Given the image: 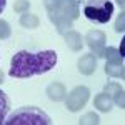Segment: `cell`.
Segmentation results:
<instances>
[{"instance_id":"6da1fadb","label":"cell","mask_w":125,"mask_h":125,"mask_svg":"<svg viewBox=\"0 0 125 125\" xmlns=\"http://www.w3.org/2000/svg\"><path fill=\"white\" fill-rule=\"evenodd\" d=\"M57 60L58 57L55 50H42L37 53L20 50L10 60L9 73L13 78H30L33 75H42L55 67Z\"/></svg>"},{"instance_id":"7a4b0ae2","label":"cell","mask_w":125,"mask_h":125,"mask_svg":"<svg viewBox=\"0 0 125 125\" xmlns=\"http://www.w3.org/2000/svg\"><path fill=\"white\" fill-rule=\"evenodd\" d=\"M43 5L48 20L53 23L58 33L68 32L80 15V9L75 0H43Z\"/></svg>"},{"instance_id":"3957f363","label":"cell","mask_w":125,"mask_h":125,"mask_svg":"<svg viewBox=\"0 0 125 125\" xmlns=\"http://www.w3.org/2000/svg\"><path fill=\"white\" fill-rule=\"evenodd\" d=\"M3 124L7 125H48L52 124L50 117L40 110L37 107H20L17 110H13L10 115H7L5 122Z\"/></svg>"},{"instance_id":"277c9868","label":"cell","mask_w":125,"mask_h":125,"mask_svg":"<svg viewBox=\"0 0 125 125\" xmlns=\"http://www.w3.org/2000/svg\"><path fill=\"white\" fill-rule=\"evenodd\" d=\"M82 12L92 22L107 23L112 19L114 3H112V0H87L82 5Z\"/></svg>"},{"instance_id":"5b68a950","label":"cell","mask_w":125,"mask_h":125,"mask_svg":"<svg viewBox=\"0 0 125 125\" xmlns=\"http://www.w3.org/2000/svg\"><path fill=\"white\" fill-rule=\"evenodd\" d=\"M65 105L70 112H78L80 108H83L85 104L88 102V97H90V90L87 87L80 85V87H75L68 95H65Z\"/></svg>"},{"instance_id":"8992f818","label":"cell","mask_w":125,"mask_h":125,"mask_svg":"<svg viewBox=\"0 0 125 125\" xmlns=\"http://www.w3.org/2000/svg\"><path fill=\"white\" fill-rule=\"evenodd\" d=\"M87 45L92 48V52L95 53V57L104 55V48H105V33L100 30H90L87 33Z\"/></svg>"},{"instance_id":"52a82bcc","label":"cell","mask_w":125,"mask_h":125,"mask_svg":"<svg viewBox=\"0 0 125 125\" xmlns=\"http://www.w3.org/2000/svg\"><path fill=\"white\" fill-rule=\"evenodd\" d=\"M97 68V57L94 53H85L78 60V72L83 75H92Z\"/></svg>"},{"instance_id":"ba28073f","label":"cell","mask_w":125,"mask_h":125,"mask_svg":"<svg viewBox=\"0 0 125 125\" xmlns=\"http://www.w3.org/2000/svg\"><path fill=\"white\" fill-rule=\"evenodd\" d=\"M105 94L112 100H114V104L115 105H118L120 108H124V87L122 85H118V83H107L105 85Z\"/></svg>"},{"instance_id":"9c48e42d","label":"cell","mask_w":125,"mask_h":125,"mask_svg":"<svg viewBox=\"0 0 125 125\" xmlns=\"http://www.w3.org/2000/svg\"><path fill=\"white\" fill-rule=\"evenodd\" d=\"M47 95L50 100H63L65 95H67V90H65V87L62 85V83H58V82H53V83H50L47 87Z\"/></svg>"},{"instance_id":"30bf717a","label":"cell","mask_w":125,"mask_h":125,"mask_svg":"<svg viewBox=\"0 0 125 125\" xmlns=\"http://www.w3.org/2000/svg\"><path fill=\"white\" fill-rule=\"evenodd\" d=\"M105 73L115 78H124V60H115V62H107L105 63Z\"/></svg>"},{"instance_id":"8fae6325","label":"cell","mask_w":125,"mask_h":125,"mask_svg":"<svg viewBox=\"0 0 125 125\" xmlns=\"http://www.w3.org/2000/svg\"><path fill=\"white\" fill-rule=\"evenodd\" d=\"M63 35H65V43H67L73 52H78L80 48L83 47V42H82V37H80L78 32H75V30H68V32L63 33Z\"/></svg>"},{"instance_id":"7c38bea8","label":"cell","mask_w":125,"mask_h":125,"mask_svg":"<svg viewBox=\"0 0 125 125\" xmlns=\"http://www.w3.org/2000/svg\"><path fill=\"white\" fill-rule=\"evenodd\" d=\"M94 105L100 110V112H110L112 107H114V100L107 94H98V95L94 98Z\"/></svg>"},{"instance_id":"4fadbf2b","label":"cell","mask_w":125,"mask_h":125,"mask_svg":"<svg viewBox=\"0 0 125 125\" xmlns=\"http://www.w3.org/2000/svg\"><path fill=\"white\" fill-rule=\"evenodd\" d=\"M9 112H10V100L7 97V94L3 90H0V124L5 122Z\"/></svg>"},{"instance_id":"5bb4252c","label":"cell","mask_w":125,"mask_h":125,"mask_svg":"<svg viewBox=\"0 0 125 125\" xmlns=\"http://www.w3.org/2000/svg\"><path fill=\"white\" fill-rule=\"evenodd\" d=\"M20 25L25 27V29H35V27H39V19H37V15L25 12L20 17Z\"/></svg>"},{"instance_id":"9a60e30c","label":"cell","mask_w":125,"mask_h":125,"mask_svg":"<svg viewBox=\"0 0 125 125\" xmlns=\"http://www.w3.org/2000/svg\"><path fill=\"white\" fill-rule=\"evenodd\" d=\"M102 57L107 58V62H115V60H124V57L120 55V52L114 47H107L104 48V55Z\"/></svg>"},{"instance_id":"2e32d148","label":"cell","mask_w":125,"mask_h":125,"mask_svg":"<svg viewBox=\"0 0 125 125\" xmlns=\"http://www.w3.org/2000/svg\"><path fill=\"white\" fill-rule=\"evenodd\" d=\"M10 35H12V29H10L9 22L0 19V40H7Z\"/></svg>"},{"instance_id":"e0dca14e","label":"cell","mask_w":125,"mask_h":125,"mask_svg":"<svg viewBox=\"0 0 125 125\" xmlns=\"http://www.w3.org/2000/svg\"><path fill=\"white\" fill-rule=\"evenodd\" d=\"M29 9H30L29 0H17L15 5H13V10H15L17 13H25V12H29Z\"/></svg>"},{"instance_id":"ac0fdd59","label":"cell","mask_w":125,"mask_h":125,"mask_svg":"<svg viewBox=\"0 0 125 125\" xmlns=\"http://www.w3.org/2000/svg\"><path fill=\"white\" fill-rule=\"evenodd\" d=\"M100 122V118H98V115L97 114H94V112H90V114H85L83 117H80V124H98Z\"/></svg>"},{"instance_id":"d6986e66","label":"cell","mask_w":125,"mask_h":125,"mask_svg":"<svg viewBox=\"0 0 125 125\" xmlns=\"http://www.w3.org/2000/svg\"><path fill=\"white\" fill-rule=\"evenodd\" d=\"M124 20H125V13L120 12V15H118V19H117V22H115V32H118V33H124V30H125Z\"/></svg>"},{"instance_id":"ffe728a7","label":"cell","mask_w":125,"mask_h":125,"mask_svg":"<svg viewBox=\"0 0 125 125\" xmlns=\"http://www.w3.org/2000/svg\"><path fill=\"white\" fill-rule=\"evenodd\" d=\"M5 5H7V0H0V13L3 12V9H5Z\"/></svg>"},{"instance_id":"44dd1931","label":"cell","mask_w":125,"mask_h":125,"mask_svg":"<svg viewBox=\"0 0 125 125\" xmlns=\"http://www.w3.org/2000/svg\"><path fill=\"white\" fill-rule=\"evenodd\" d=\"M117 3L120 5V9H124V5H125V2H124V0H117Z\"/></svg>"},{"instance_id":"7402d4cb","label":"cell","mask_w":125,"mask_h":125,"mask_svg":"<svg viewBox=\"0 0 125 125\" xmlns=\"http://www.w3.org/2000/svg\"><path fill=\"white\" fill-rule=\"evenodd\" d=\"M3 77H5V75H3V72H2V70H0V83H2V82H3Z\"/></svg>"}]
</instances>
